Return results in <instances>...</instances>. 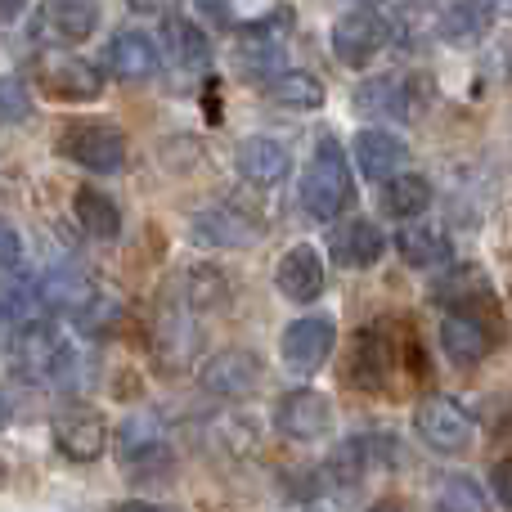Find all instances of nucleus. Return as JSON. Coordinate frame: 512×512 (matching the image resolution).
<instances>
[{
  "mask_svg": "<svg viewBox=\"0 0 512 512\" xmlns=\"http://www.w3.org/2000/svg\"><path fill=\"white\" fill-rule=\"evenodd\" d=\"M301 212L315 216V221H337V212L351 207V171H346L342 144L333 135L315 144V158H310L306 176H301Z\"/></svg>",
  "mask_w": 512,
  "mask_h": 512,
  "instance_id": "f257e3e1",
  "label": "nucleus"
},
{
  "mask_svg": "<svg viewBox=\"0 0 512 512\" xmlns=\"http://www.w3.org/2000/svg\"><path fill=\"white\" fill-rule=\"evenodd\" d=\"M59 153L95 176H113L126 167V135L108 122H72L59 140Z\"/></svg>",
  "mask_w": 512,
  "mask_h": 512,
  "instance_id": "f03ea898",
  "label": "nucleus"
},
{
  "mask_svg": "<svg viewBox=\"0 0 512 512\" xmlns=\"http://www.w3.org/2000/svg\"><path fill=\"white\" fill-rule=\"evenodd\" d=\"M333 346H337L333 324H328V319H315V315L292 319V324L283 328V337H279V355H283V364H288L297 378H315V373L328 364Z\"/></svg>",
  "mask_w": 512,
  "mask_h": 512,
  "instance_id": "7ed1b4c3",
  "label": "nucleus"
},
{
  "mask_svg": "<svg viewBox=\"0 0 512 512\" xmlns=\"http://www.w3.org/2000/svg\"><path fill=\"white\" fill-rule=\"evenodd\" d=\"M391 41V18L378 14V9H351L333 23V54L351 68L369 63L373 54H382Z\"/></svg>",
  "mask_w": 512,
  "mask_h": 512,
  "instance_id": "20e7f679",
  "label": "nucleus"
},
{
  "mask_svg": "<svg viewBox=\"0 0 512 512\" xmlns=\"http://www.w3.org/2000/svg\"><path fill=\"white\" fill-rule=\"evenodd\" d=\"M198 382H203V391H212V396L248 400V396L261 391L265 364L256 360L252 351H239V346H230V351H216L212 360L198 369Z\"/></svg>",
  "mask_w": 512,
  "mask_h": 512,
  "instance_id": "39448f33",
  "label": "nucleus"
},
{
  "mask_svg": "<svg viewBox=\"0 0 512 512\" xmlns=\"http://www.w3.org/2000/svg\"><path fill=\"white\" fill-rule=\"evenodd\" d=\"M36 81L50 99H63V104H90V99L104 95V77L99 68H90L86 59H72V54H45L36 63Z\"/></svg>",
  "mask_w": 512,
  "mask_h": 512,
  "instance_id": "423d86ee",
  "label": "nucleus"
},
{
  "mask_svg": "<svg viewBox=\"0 0 512 512\" xmlns=\"http://www.w3.org/2000/svg\"><path fill=\"white\" fill-rule=\"evenodd\" d=\"M274 427L288 441H319L333 427V400L315 387H297L274 405Z\"/></svg>",
  "mask_w": 512,
  "mask_h": 512,
  "instance_id": "0eeeda50",
  "label": "nucleus"
},
{
  "mask_svg": "<svg viewBox=\"0 0 512 512\" xmlns=\"http://www.w3.org/2000/svg\"><path fill=\"white\" fill-rule=\"evenodd\" d=\"M99 18H104L99 0H41L36 36L50 45H81L99 27Z\"/></svg>",
  "mask_w": 512,
  "mask_h": 512,
  "instance_id": "6e6552de",
  "label": "nucleus"
},
{
  "mask_svg": "<svg viewBox=\"0 0 512 512\" xmlns=\"http://www.w3.org/2000/svg\"><path fill=\"white\" fill-rule=\"evenodd\" d=\"M414 427L432 450L441 454H459L472 441V418L463 414V405H454L450 396H427L414 414Z\"/></svg>",
  "mask_w": 512,
  "mask_h": 512,
  "instance_id": "1a4fd4ad",
  "label": "nucleus"
},
{
  "mask_svg": "<svg viewBox=\"0 0 512 512\" xmlns=\"http://www.w3.org/2000/svg\"><path fill=\"white\" fill-rule=\"evenodd\" d=\"M54 445H59L63 459L72 463H95L108 445V427H104V414L90 405H77V409H63L54 418Z\"/></svg>",
  "mask_w": 512,
  "mask_h": 512,
  "instance_id": "9d476101",
  "label": "nucleus"
},
{
  "mask_svg": "<svg viewBox=\"0 0 512 512\" xmlns=\"http://www.w3.org/2000/svg\"><path fill=\"white\" fill-rule=\"evenodd\" d=\"M95 283L81 270H45L32 283V301L36 310H50V315H81V310L95 306Z\"/></svg>",
  "mask_w": 512,
  "mask_h": 512,
  "instance_id": "9b49d317",
  "label": "nucleus"
},
{
  "mask_svg": "<svg viewBox=\"0 0 512 512\" xmlns=\"http://www.w3.org/2000/svg\"><path fill=\"white\" fill-rule=\"evenodd\" d=\"M189 239L198 248H252L261 239V225L243 216L239 207H212V212H198L189 221Z\"/></svg>",
  "mask_w": 512,
  "mask_h": 512,
  "instance_id": "f8f14e48",
  "label": "nucleus"
},
{
  "mask_svg": "<svg viewBox=\"0 0 512 512\" xmlns=\"http://www.w3.org/2000/svg\"><path fill=\"white\" fill-rule=\"evenodd\" d=\"M495 324L481 315H472V310H454V315L441 319V346L450 360L459 364H481L490 351H495Z\"/></svg>",
  "mask_w": 512,
  "mask_h": 512,
  "instance_id": "ddd939ff",
  "label": "nucleus"
},
{
  "mask_svg": "<svg viewBox=\"0 0 512 512\" xmlns=\"http://www.w3.org/2000/svg\"><path fill=\"white\" fill-rule=\"evenodd\" d=\"M355 167H360L369 180L387 185L391 176L409 171V144L400 140V135L382 131V126H369V131L355 135Z\"/></svg>",
  "mask_w": 512,
  "mask_h": 512,
  "instance_id": "4468645a",
  "label": "nucleus"
},
{
  "mask_svg": "<svg viewBox=\"0 0 512 512\" xmlns=\"http://www.w3.org/2000/svg\"><path fill=\"white\" fill-rule=\"evenodd\" d=\"M328 252H333V261L342 265V270H369V265L382 261V252H387V239H382V230L373 221H364V216H351V221H342L333 230V239H328Z\"/></svg>",
  "mask_w": 512,
  "mask_h": 512,
  "instance_id": "2eb2a0df",
  "label": "nucleus"
},
{
  "mask_svg": "<svg viewBox=\"0 0 512 512\" xmlns=\"http://www.w3.org/2000/svg\"><path fill=\"white\" fill-rule=\"evenodd\" d=\"M274 283H279V292L288 301H297V306L315 301L319 292H324V261H319V252L306 248V243L288 248L279 256V265H274Z\"/></svg>",
  "mask_w": 512,
  "mask_h": 512,
  "instance_id": "dca6fc26",
  "label": "nucleus"
},
{
  "mask_svg": "<svg viewBox=\"0 0 512 512\" xmlns=\"http://www.w3.org/2000/svg\"><path fill=\"white\" fill-rule=\"evenodd\" d=\"M104 68L113 72L117 81H144L158 68V45L144 32H117L104 50Z\"/></svg>",
  "mask_w": 512,
  "mask_h": 512,
  "instance_id": "f3484780",
  "label": "nucleus"
},
{
  "mask_svg": "<svg viewBox=\"0 0 512 512\" xmlns=\"http://www.w3.org/2000/svg\"><path fill=\"white\" fill-rule=\"evenodd\" d=\"M234 162H239V176L252 180V185H279V180L288 176V167H292L288 149H283L279 140H265V135L243 140Z\"/></svg>",
  "mask_w": 512,
  "mask_h": 512,
  "instance_id": "a211bd4d",
  "label": "nucleus"
},
{
  "mask_svg": "<svg viewBox=\"0 0 512 512\" xmlns=\"http://www.w3.org/2000/svg\"><path fill=\"white\" fill-rule=\"evenodd\" d=\"M162 54L171 63H180V68H207L212 63V41H207V32L198 23L167 14V23H162Z\"/></svg>",
  "mask_w": 512,
  "mask_h": 512,
  "instance_id": "6ab92c4d",
  "label": "nucleus"
},
{
  "mask_svg": "<svg viewBox=\"0 0 512 512\" xmlns=\"http://www.w3.org/2000/svg\"><path fill=\"white\" fill-rule=\"evenodd\" d=\"M495 23V0H454L441 14V41L450 45H477Z\"/></svg>",
  "mask_w": 512,
  "mask_h": 512,
  "instance_id": "aec40b11",
  "label": "nucleus"
},
{
  "mask_svg": "<svg viewBox=\"0 0 512 512\" xmlns=\"http://www.w3.org/2000/svg\"><path fill=\"white\" fill-rule=\"evenodd\" d=\"M432 104V77L409 72V77H382V108L400 122H418Z\"/></svg>",
  "mask_w": 512,
  "mask_h": 512,
  "instance_id": "412c9836",
  "label": "nucleus"
},
{
  "mask_svg": "<svg viewBox=\"0 0 512 512\" xmlns=\"http://www.w3.org/2000/svg\"><path fill=\"white\" fill-rule=\"evenodd\" d=\"M72 212H77V225L90 234V239L108 243L122 234V207L113 203L108 194H99V189H86L81 185L77 194H72Z\"/></svg>",
  "mask_w": 512,
  "mask_h": 512,
  "instance_id": "4be33fe9",
  "label": "nucleus"
},
{
  "mask_svg": "<svg viewBox=\"0 0 512 512\" xmlns=\"http://www.w3.org/2000/svg\"><path fill=\"white\" fill-rule=\"evenodd\" d=\"M351 387H382V378H387V337H382V328H364L360 337H355V351H351Z\"/></svg>",
  "mask_w": 512,
  "mask_h": 512,
  "instance_id": "5701e85b",
  "label": "nucleus"
},
{
  "mask_svg": "<svg viewBox=\"0 0 512 512\" xmlns=\"http://www.w3.org/2000/svg\"><path fill=\"white\" fill-rule=\"evenodd\" d=\"M382 207H387L391 216H400V221L423 216L427 207H432V185H427L423 176H414V171H400V176H391L387 185H382Z\"/></svg>",
  "mask_w": 512,
  "mask_h": 512,
  "instance_id": "b1692460",
  "label": "nucleus"
},
{
  "mask_svg": "<svg viewBox=\"0 0 512 512\" xmlns=\"http://www.w3.org/2000/svg\"><path fill=\"white\" fill-rule=\"evenodd\" d=\"M396 252L405 256V265H418V270H432V265L450 261V239H441L427 225H405L396 234Z\"/></svg>",
  "mask_w": 512,
  "mask_h": 512,
  "instance_id": "393cba45",
  "label": "nucleus"
},
{
  "mask_svg": "<svg viewBox=\"0 0 512 512\" xmlns=\"http://www.w3.org/2000/svg\"><path fill=\"white\" fill-rule=\"evenodd\" d=\"M265 95L288 108H306V113L324 104V86H319V77H310V72H279V77L265 81Z\"/></svg>",
  "mask_w": 512,
  "mask_h": 512,
  "instance_id": "a878e982",
  "label": "nucleus"
},
{
  "mask_svg": "<svg viewBox=\"0 0 512 512\" xmlns=\"http://www.w3.org/2000/svg\"><path fill=\"white\" fill-rule=\"evenodd\" d=\"M436 508L441 512H481L486 508V495H481V486L472 477H441L436 481Z\"/></svg>",
  "mask_w": 512,
  "mask_h": 512,
  "instance_id": "bb28decb",
  "label": "nucleus"
},
{
  "mask_svg": "<svg viewBox=\"0 0 512 512\" xmlns=\"http://www.w3.org/2000/svg\"><path fill=\"white\" fill-rule=\"evenodd\" d=\"M27 113H32L27 86L18 77H0V117H5V122H23Z\"/></svg>",
  "mask_w": 512,
  "mask_h": 512,
  "instance_id": "cd10ccee",
  "label": "nucleus"
},
{
  "mask_svg": "<svg viewBox=\"0 0 512 512\" xmlns=\"http://www.w3.org/2000/svg\"><path fill=\"white\" fill-rule=\"evenodd\" d=\"M18 261H23V239H18V230L0 216V265L9 270V265H18Z\"/></svg>",
  "mask_w": 512,
  "mask_h": 512,
  "instance_id": "c85d7f7f",
  "label": "nucleus"
},
{
  "mask_svg": "<svg viewBox=\"0 0 512 512\" xmlns=\"http://www.w3.org/2000/svg\"><path fill=\"white\" fill-rule=\"evenodd\" d=\"M490 486H495L499 508H508V463H495V472H490Z\"/></svg>",
  "mask_w": 512,
  "mask_h": 512,
  "instance_id": "c756f323",
  "label": "nucleus"
},
{
  "mask_svg": "<svg viewBox=\"0 0 512 512\" xmlns=\"http://www.w3.org/2000/svg\"><path fill=\"white\" fill-rule=\"evenodd\" d=\"M18 328H23V324H18V319L9 315L5 306H0V346H9V342H14V337H18Z\"/></svg>",
  "mask_w": 512,
  "mask_h": 512,
  "instance_id": "7c9ffc66",
  "label": "nucleus"
},
{
  "mask_svg": "<svg viewBox=\"0 0 512 512\" xmlns=\"http://www.w3.org/2000/svg\"><path fill=\"white\" fill-rule=\"evenodd\" d=\"M131 9H140V14H171L176 0H131Z\"/></svg>",
  "mask_w": 512,
  "mask_h": 512,
  "instance_id": "2f4dec72",
  "label": "nucleus"
},
{
  "mask_svg": "<svg viewBox=\"0 0 512 512\" xmlns=\"http://www.w3.org/2000/svg\"><path fill=\"white\" fill-rule=\"evenodd\" d=\"M23 9H27V0H0V23H14Z\"/></svg>",
  "mask_w": 512,
  "mask_h": 512,
  "instance_id": "473e14b6",
  "label": "nucleus"
},
{
  "mask_svg": "<svg viewBox=\"0 0 512 512\" xmlns=\"http://www.w3.org/2000/svg\"><path fill=\"white\" fill-rule=\"evenodd\" d=\"M113 512H162V508L144 504V499H122V504H113Z\"/></svg>",
  "mask_w": 512,
  "mask_h": 512,
  "instance_id": "72a5a7b5",
  "label": "nucleus"
},
{
  "mask_svg": "<svg viewBox=\"0 0 512 512\" xmlns=\"http://www.w3.org/2000/svg\"><path fill=\"white\" fill-rule=\"evenodd\" d=\"M369 512H405V508H400V504H391V499H387V504H373Z\"/></svg>",
  "mask_w": 512,
  "mask_h": 512,
  "instance_id": "f704fd0d",
  "label": "nucleus"
},
{
  "mask_svg": "<svg viewBox=\"0 0 512 512\" xmlns=\"http://www.w3.org/2000/svg\"><path fill=\"white\" fill-rule=\"evenodd\" d=\"M203 5H207V9H212V14H216V18H225V5H221V0H203Z\"/></svg>",
  "mask_w": 512,
  "mask_h": 512,
  "instance_id": "c9c22d12",
  "label": "nucleus"
},
{
  "mask_svg": "<svg viewBox=\"0 0 512 512\" xmlns=\"http://www.w3.org/2000/svg\"><path fill=\"white\" fill-rule=\"evenodd\" d=\"M5 423H9V400L0 396V427H5Z\"/></svg>",
  "mask_w": 512,
  "mask_h": 512,
  "instance_id": "e433bc0d",
  "label": "nucleus"
}]
</instances>
